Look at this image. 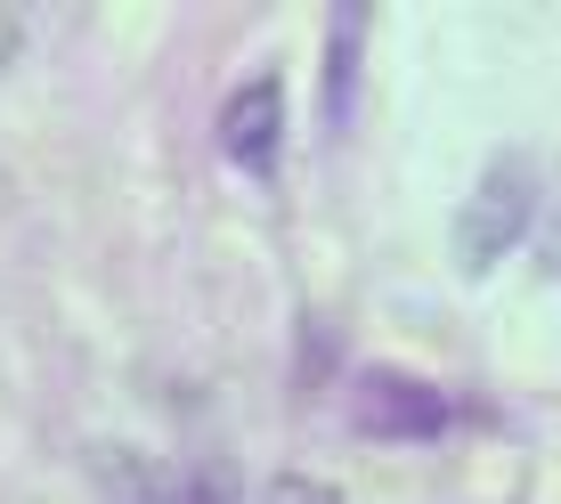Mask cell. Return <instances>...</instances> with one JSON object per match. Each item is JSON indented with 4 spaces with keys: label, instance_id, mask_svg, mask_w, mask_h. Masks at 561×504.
Wrapping results in <instances>:
<instances>
[{
    "label": "cell",
    "instance_id": "1",
    "mask_svg": "<svg viewBox=\"0 0 561 504\" xmlns=\"http://www.w3.org/2000/svg\"><path fill=\"white\" fill-rule=\"evenodd\" d=\"M529 211H537L529 154H496V163L480 171V187L463 196V211H456V261H463V277H489V268L529 237Z\"/></svg>",
    "mask_w": 561,
    "mask_h": 504
},
{
    "label": "cell",
    "instance_id": "2",
    "mask_svg": "<svg viewBox=\"0 0 561 504\" xmlns=\"http://www.w3.org/2000/svg\"><path fill=\"white\" fill-rule=\"evenodd\" d=\"M358 432H375V439H432V432H448V399L408 382V375H366L358 382Z\"/></svg>",
    "mask_w": 561,
    "mask_h": 504
},
{
    "label": "cell",
    "instance_id": "3",
    "mask_svg": "<svg viewBox=\"0 0 561 504\" xmlns=\"http://www.w3.org/2000/svg\"><path fill=\"white\" fill-rule=\"evenodd\" d=\"M220 147H228V163H244V171H268V163H277V147H285V90L268 82V73L228 99Z\"/></svg>",
    "mask_w": 561,
    "mask_h": 504
},
{
    "label": "cell",
    "instance_id": "4",
    "mask_svg": "<svg viewBox=\"0 0 561 504\" xmlns=\"http://www.w3.org/2000/svg\"><path fill=\"white\" fill-rule=\"evenodd\" d=\"M358 25L366 9H334V57H325V123H351V99H358Z\"/></svg>",
    "mask_w": 561,
    "mask_h": 504
},
{
    "label": "cell",
    "instance_id": "5",
    "mask_svg": "<svg viewBox=\"0 0 561 504\" xmlns=\"http://www.w3.org/2000/svg\"><path fill=\"white\" fill-rule=\"evenodd\" d=\"M187 504H228V496L211 489V480H196V489H187Z\"/></svg>",
    "mask_w": 561,
    "mask_h": 504
}]
</instances>
